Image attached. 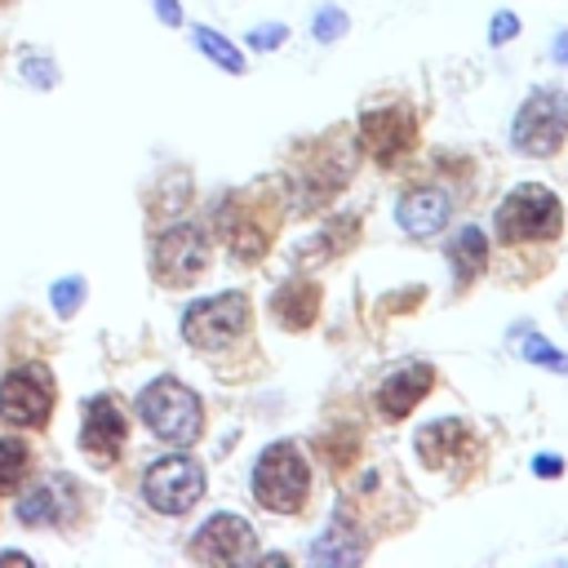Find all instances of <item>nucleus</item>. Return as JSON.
Here are the masks:
<instances>
[{
  "instance_id": "27",
  "label": "nucleus",
  "mask_w": 568,
  "mask_h": 568,
  "mask_svg": "<svg viewBox=\"0 0 568 568\" xmlns=\"http://www.w3.org/2000/svg\"><path fill=\"white\" fill-rule=\"evenodd\" d=\"M155 9H160V18H164L169 27H178V22H182V9H178L173 0H155Z\"/></svg>"
},
{
  "instance_id": "20",
  "label": "nucleus",
  "mask_w": 568,
  "mask_h": 568,
  "mask_svg": "<svg viewBox=\"0 0 568 568\" xmlns=\"http://www.w3.org/2000/svg\"><path fill=\"white\" fill-rule=\"evenodd\" d=\"M195 44L222 67V71H231V75H240L244 71V58H240V49L231 44V40H222L213 27H195Z\"/></svg>"
},
{
  "instance_id": "12",
  "label": "nucleus",
  "mask_w": 568,
  "mask_h": 568,
  "mask_svg": "<svg viewBox=\"0 0 568 568\" xmlns=\"http://www.w3.org/2000/svg\"><path fill=\"white\" fill-rule=\"evenodd\" d=\"M430 386H435L430 364L408 359V364H399L390 377H382V386H377V413H382L386 422H404V417L430 395Z\"/></svg>"
},
{
  "instance_id": "7",
  "label": "nucleus",
  "mask_w": 568,
  "mask_h": 568,
  "mask_svg": "<svg viewBox=\"0 0 568 568\" xmlns=\"http://www.w3.org/2000/svg\"><path fill=\"white\" fill-rule=\"evenodd\" d=\"M53 413V373L44 364H22L0 382V422L44 426Z\"/></svg>"
},
{
  "instance_id": "10",
  "label": "nucleus",
  "mask_w": 568,
  "mask_h": 568,
  "mask_svg": "<svg viewBox=\"0 0 568 568\" xmlns=\"http://www.w3.org/2000/svg\"><path fill=\"white\" fill-rule=\"evenodd\" d=\"M257 537L253 524L240 515H213L195 537H191V559L200 564H244L253 555Z\"/></svg>"
},
{
  "instance_id": "17",
  "label": "nucleus",
  "mask_w": 568,
  "mask_h": 568,
  "mask_svg": "<svg viewBox=\"0 0 568 568\" xmlns=\"http://www.w3.org/2000/svg\"><path fill=\"white\" fill-rule=\"evenodd\" d=\"M448 262H453V275H457V288H466L484 266H488V240L479 226H462L453 240H448Z\"/></svg>"
},
{
  "instance_id": "15",
  "label": "nucleus",
  "mask_w": 568,
  "mask_h": 568,
  "mask_svg": "<svg viewBox=\"0 0 568 568\" xmlns=\"http://www.w3.org/2000/svg\"><path fill=\"white\" fill-rule=\"evenodd\" d=\"M466 444H470L466 422H453V417L430 422V426H422V430H417V453H422V462H426V466H448Z\"/></svg>"
},
{
  "instance_id": "2",
  "label": "nucleus",
  "mask_w": 568,
  "mask_h": 568,
  "mask_svg": "<svg viewBox=\"0 0 568 568\" xmlns=\"http://www.w3.org/2000/svg\"><path fill=\"white\" fill-rule=\"evenodd\" d=\"M138 413H142V422L151 426L155 439L178 444V448L195 444L200 430H204V408H200L195 390L182 386L178 377H155V382L138 395Z\"/></svg>"
},
{
  "instance_id": "13",
  "label": "nucleus",
  "mask_w": 568,
  "mask_h": 568,
  "mask_svg": "<svg viewBox=\"0 0 568 568\" xmlns=\"http://www.w3.org/2000/svg\"><path fill=\"white\" fill-rule=\"evenodd\" d=\"M448 213H453V204H448V195L435 191V186H417V191H408V195L399 200V226H404L413 240L439 235L444 222H448Z\"/></svg>"
},
{
  "instance_id": "8",
  "label": "nucleus",
  "mask_w": 568,
  "mask_h": 568,
  "mask_svg": "<svg viewBox=\"0 0 568 568\" xmlns=\"http://www.w3.org/2000/svg\"><path fill=\"white\" fill-rule=\"evenodd\" d=\"M564 133H568V106L550 89H537L515 115V146L524 155H555Z\"/></svg>"
},
{
  "instance_id": "1",
  "label": "nucleus",
  "mask_w": 568,
  "mask_h": 568,
  "mask_svg": "<svg viewBox=\"0 0 568 568\" xmlns=\"http://www.w3.org/2000/svg\"><path fill=\"white\" fill-rule=\"evenodd\" d=\"M306 493H311V466H306L302 448L288 444V439L262 448V457L253 466L257 506L271 510V515H297L306 506Z\"/></svg>"
},
{
  "instance_id": "26",
  "label": "nucleus",
  "mask_w": 568,
  "mask_h": 568,
  "mask_svg": "<svg viewBox=\"0 0 568 568\" xmlns=\"http://www.w3.org/2000/svg\"><path fill=\"white\" fill-rule=\"evenodd\" d=\"M44 71H49V62H36V58H27V80H31V84H49L53 75H44Z\"/></svg>"
},
{
  "instance_id": "16",
  "label": "nucleus",
  "mask_w": 568,
  "mask_h": 568,
  "mask_svg": "<svg viewBox=\"0 0 568 568\" xmlns=\"http://www.w3.org/2000/svg\"><path fill=\"white\" fill-rule=\"evenodd\" d=\"M271 311H275V320L284 328H306L315 320V311H320V288L306 284V280H288L284 288H275Z\"/></svg>"
},
{
  "instance_id": "28",
  "label": "nucleus",
  "mask_w": 568,
  "mask_h": 568,
  "mask_svg": "<svg viewBox=\"0 0 568 568\" xmlns=\"http://www.w3.org/2000/svg\"><path fill=\"white\" fill-rule=\"evenodd\" d=\"M537 475H559V457H537Z\"/></svg>"
},
{
  "instance_id": "29",
  "label": "nucleus",
  "mask_w": 568,
  "mask_h": 568,
  "mask_svg": "<svg viewBox=\"0 0 568 568\" xmlns=\"http://www.w3.org/2000/svg\"><path fill=\"white\" fill-rule=\"evenodd\" d=\"M555 58H568V31L555 40Z\"/></svg>"
},
{
  "instance_id": "22",
  "label": "nucleus",
  "mask_w": 568,
  "mask_h": 568,
  "mask_svg": "<svg viewBox=\"0 0 568 568\" xmlns=\"http://www.w3.org/2000/svg\"><path fill=\"white\" fill-rule=\"evenodd\" d=\"M80 297H84V280H75V275H67V280H58V284L49 288V302H53V311H58L62 320L75 315Z\"/></svg>"
},
{
  "instance_id": "24",
  "label": "nucleus",
  "mask_w": 568,
  "mask_h": 568,
  "mask_svg": "<svg viewBox=\"0 0 568 568\" xmlns=\"http://www.w3.org/2000/svg\"><path fill=\"white\" fill-rule=\"evenodd\" d=\"M284 36H288L284 27H275V22H266V27H257V31L248 36V44H253V49H275V44H280Z\"/></svg>"
},
{
  "instance_id": "21",
  "label": "nucleus",
  "mask_w": 568,
  "mask_h": 568,
  "mask_svg": "<svg viewBox=\"0 0 568 568\" xmlns=\"http://www.w3.org/2000/svg\"><path fill=\"white\" fill-rule=\"evenodd\" d=\"M519 346H524V359H532V364H541V368H555V373H568V359H564L546 337L524 333V337H519Z\"/></svg>"
},
{
  "instance_id": "25",
  "label": "nucleus",
  "mask_w": 568,
  "mask_h": 568,
  "mask_svg": "<svg viewBox=\"0 0 568 568\" xmlns=\"http://www.w3.org/2000/svg\"><path fill=\"white\" fill-rule=\"evenodd\" d=\"M515 31H519V18H515V13H497V18H493V40H497V44L510 40Z\"/></svg>"
},
{
  "instance_id": "5",
  "label": "nucleus",
  "mask_w": 568,
  "mask_h": 568,
  "mask_svg": "<svg viewBox=\"0 0 568 568\" xmlns=\"http://www.w3.org/2000/svg\"><path fill=\"white\" fill-rule=\"evenodd\" d=\"M142 497L160 515H186L204 497V470H200V462H191L182 453L155 457L146 466V475H142Z\"/></svg>"
},
{
  "instance_id": "11",
  "label": "nucleus",
  "mask_w": 568,
  "mask_h": 568,
  "mask_svg": "<svg viewBox=\"0 0 568 568\" xmlns=\"http://www.w3.org/2000/svg\"><path fill=\"white\" fill-rule=\"evenodd\" d=\"M124 439H129V422H124L120 404H115L111 395L89 399V404H84V426H80V448H84L98 466H111V462L120 457Z\"/></svg>"
},
{
  "instance_id": "4",
  "label": "nucleus",
  "mask_w": 568,
  "mask_h": 568,
  "mask_svg": "<svg viewBox=\"0 0 568 568\" xmlns=\"http://www.w3.org/2000/svg\"><path fill=\"white\" fill-rule=\"evenodd\" d=\"M253 324V306L244 293H217V297H204L195 302L186 315H182V337L195 346V351H226L235 346Z\"/></svg>"
},
{
  "instance_id": "3",
  "label": "nucleus",
  "mask_w": 568,
  "mask_h": 568,
  "mask_svg": "<svg viewBox=\"0 0 568 568\" xmlns=\"http://www.w3.org/2000/svg\"><path fill=\"white\" fill-rule=\"evenodd\" d=\"M559 231H564V204L541 182H524L497 204L501 244H541V240H555Z\"/></svg>"
},
{
  "instance_id": "23",
  "label": "nucleus",
  "mask_w": 568,
  "mask_h": 568,
  "mask_svg": "<svg viewBox=\"0 0 568 568\" xmlns=\"http://www.w3.org/2000/svg\"><path fill=\"white\" fill-rule=\"evenodd\" d=\"M346 31V13H337V9H324L320 18H315V36L320 40H337Z\"/></svg>"
},
{
  "instance_id": "6",
  "label": "nucleus",
  "mask_w": 568,
  "mask_h": 568,
  "mask_svg": "<svg viewBox=\"0 0 568 568\" xmlns=\"http://www.w3.org/2000/svg\"><path fill=\"white\" fill-rule=\"evenodd\" d=\"M209 257H213V253H209V235H204L200 226L182 222V226H169V231L155 240L151 271H155L160 284L182 288V284H191V280H200V275L209 271Z\"/></svg>"
},
{
  "instance_id": "19",
  "label": "nucleus",
  "mask_w": 568,
  "mask_h": 568,
  "mask_svg": "<svg viewBox=\"0 0 568 568\" xmlns=\"http://www.w3.org/2000/svg\"><path fill=\"white\" fill-rule=\"evenodd\" d=\"M27 466H31V448L13 435H0V497H9L27 479Z\"/></svg>"
},
{
  "instance_id": "14",
  "label": "nucleus",
  "mask_w": 568,
  "mask_h": 568,
  "mask_svg": "<svg viewBox=\"0 0 568 568\" xmlns=\"http://www.w3.org/2000/svg\"><path fill=\"white\" fill-rule=\"evenodd\" d=\"M67 515H71V479H44L18 497V519L31 528L67 524Z\"/></svg>"
},
{
  "instance_id": "18",
  "label": "nucleus",
  "mask_w": 568,
  "mask_h": 568,
  "mask_svg": "<svg viewBox=\"0 0 568 568\" xmlns=\"http://www.w3.org/2000/svg\"><path fill=\"white\" fill-rule=\"evenodd\" d=\"M359 555H364V546H359L355 528L346 524V515H333L328 532L311 546V559H315V564H355Z\"/></svg>"
},
{
  "instance_id": "9",
  "label": "nucleus",
  "mask_w": 568,
  "mask_h": 568,
  "mask_svg": "<svg viewBox=\"0 0 568 568\" xmlns=\"http://www.w3.org/2000/svg\"><path fill=\"white\" fill-rule=\"evenodd\" d=\"M413 133H417V120L404 102H390V106H368L359 115V142L373 151V160L390 164L399 160L408 146H413Z\"/></svg>"
}]
</instances>
